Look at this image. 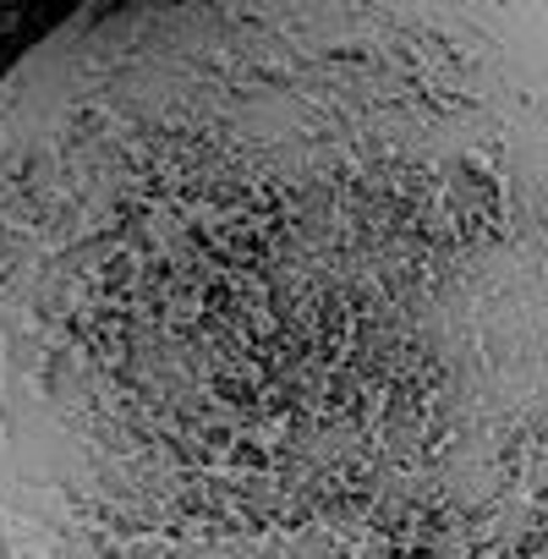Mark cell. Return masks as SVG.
I'll list each match as a JSON object with an SVG mask.
<instances>
[{
    "mask_svg": "<svg viewBox=\"0 0 548 559\" xmlns=\"http://www.w3.org/2000/svg\"><path fill=\"white\" fill-rule=\"evenodd\" d=\"M0 559H548V0H78L7 61Z\"/></svg>",
    "mask_w": 548,
    "mask_h": 559,
    "instance_id": "obj_1",
    "label": "cell"
}]
</instances>
